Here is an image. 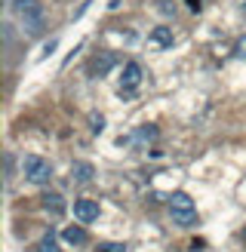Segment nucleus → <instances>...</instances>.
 Masks as SVG:
<instances>
[{"label": "nucleus", "instance_id": "obj_16", "mask_svg": "<svg viewBox=\"0 0 246 252\" xmlns=\"http://www.w3.org/2000/svg\"><path fill=\"white\" fill-rule=\"evenodd\" d=\"M56 46H59V40H49V43L43 46V56H46V53H53V49H56Z\"/></svg>", "mask_w": 246, "mask_h": 252}, {"label": "nucleus", "instance_id": "obj_9", "mask_svg": "<svg viewBox=\"0 0 246 252\" xmlns=\"http://www.w3.org/2000/svg\"><path fill=\"white\" fill-rule=\"evenodd\" d=\"M92 175H95V169H92V163H86V160H77L71 166V182H77V185H90Z\"/></svg>", "mask_w": 246, "mask_h": 252}, {"label": "nucleus", "instance_id": "obj_11", "mask_svg": "<svg viewBox=\"0 0 246 252\" xmlns=\"http://www.w3.org/2000/svg\"><path fill=\"white\" fill-rule=\"evenodd\" d=\"M62 237H65V243H71V246L86 243V231L80 228V224H71V228H65V231H62Z\"/></svg>", "mask_w": 246, "mask_h": 252}, {"label": "nucleus", "instance_id": "obj_10", "mask_svg": "<svg viewBox=\"0 0 246 252\" xmlns=\"http://www.w3.org/2000/svg\"><path fill=\"white\" fill-rule=\"evenodd\" d=\"M43 209L46 212H53V216H62V212H65V197L62 194H43Z\"/></svg>", "mask_w": 246, "mask_h": 252}, {"label": "nucleus", "instance_id": "obj_1", "mask_svg": "<svg viewBox=\"0 0 246 252\" xmlns=\"http://www.w3.org/2000/svg\"><path fill=\"white\" fill-rule=\"evenodd\" d=\"M12 12H16V19L25 25L28 34H40L43 31L46 9H43L40 0H12Z\"/></svg>", "mask_w": 246, "mask_h": 252}, {"label": "nucleus", "instance_id": "obj_18", "mask_svg": "<svg viewBox=\"0 0 246 252\" xmlns=\"http://www.w3.org/2000/svg\"><path fill=\"white\" fill-rule=\"evenodd\" d=\"M243 237H246V231H243Z\"/></svg>", "mask_w": 246, "mask_h": 252}, {"label": "nucleus", "instance_id": "obj_17", "mask_svg": "<svg viewBox=\"0 0 246 252\" xmlns=\"http://www.w3.org/2000/svg\"><path fill=\"white\" fill-rule=\"evenodd\" d=\"M188 6H191V9L197 12V9H200V0H188Z\"/></svg>", "mask_w": 246, "mask_h": 252}, {"label": "nucleus", "instance_id": "obj_3", "mask_svg": "<svg viewBox=\"0 0 246 252\" xmlns=\"http://www.w3.org/2000/svg\"><path fill=\"white\" fill-rule=\"evenodd\" d=\"M22 172H25V179H28L31 185H46L49 179H53V166H49V160L37 157V154H28L22 160Z\"/></svg>", "mask_w": 246, "mask_h": 252}, {"label": "nucleus", "instance_id": "obj_15", "mask_svg": "<svg viewBox=\"0 0 246 252\" xmlns=\"http://www.w3.org/2000/svg\"><path fill=\"white\" fill-rule=\"evenodd\" d=\"M234 56H237V59H246V37H240V40H237V46H234Z\"/></svg>", "mask_w": 246, "mask_h": 252}, {"label": "nucleus", "instance_id": "obj_12", "mask_svg": "<svg viewBox=\"0 0 246 252\" xmlns=\"http://www.w3.org/2000/svg\"><path fill=\"white\" fill-rule=\"evenodd\" d=\"M37 252H62L59 249V240H56V234H46L40 243H37Z\"/></svg>", "mask_w": 246, "mask_h": 252}, {"label": "nucleus", "instance_id": "obj_2", "mask_svg": "<svg viewBox=\"0 0 246 252\" xmlns=\"http://www.w3.org/2000/svg\"><path fill=\"white\" fill-rule=\"evenodd\" d=\"M169 212H172V221L182 224V228H191V224L197 221V206H194V200L184 191H176L169 197Z\"/></svg>", "mask_w": 246, "mask_h": 252}, {"label": "nucleus", "instance_id": "obj_4", "mask_svg": "<svg viewBox=\"0 0 246 252\" xmlns=\"http://www.w3.org/2000/svg\"><path fill=\"white\" fill-rule=\"evenodd\" d=\"M142 65L139 62H126V68H123V77H120V93H129V90H135V86L142 83Z\"/></svg>", "mask_w": 246, "mask_h": 252}, {"label": "nucleus", "instance_id": "obj_14", "mask_svg": "<svg viewBox=\"0 0 246 252\" xmlns=\"http://www.w3.org/2000/svg\"><path fill=\"white\" fill-rule=\"evenodd\" d=\"M90 123H92V132H95V135L105 129V117H102V114H92V117H90Z\"/></svg>", "mask_w": 246, "mask_h": 252}, {"label": "nucleus", "instance_id": "obj_13", "mask_svg": "<svg viewBox=\"0 0 246 252\" xmlns=\"http://www.w3.org/2000/svg\"><path fill=\"white\" fill-rule=\"evenodd\" d=\"M95 252H126V246H123V243H102Z\"/></svg>", "mask_w": 246, "mask_h": 252}, {"label": "nucleus", "instance_id": "obj_6", "mask_svg": "<svg viewBox=\"0 0 246 252\" xmlns=\"http://www.w3.org/2000/svg\"><path fill=\"white\" fill-rule=\"evenodd\" d=\"M114 65H117V56H114V53H102V56H95V59H92L90 74H92V77H105V74L114 68Z\"/></svg>", "mask_w": 246, "mask_h": 252}, {"label": "nucleus", "instance_id": "obj_7", "mask_svg": "<svg viewBox=\"0 0 246 252\" xmlns=\"http://www.w3.org/2000/svg\"><path fill=\"white\" fill-rule=\"evenodd\" d=\"M157 138V126H142V129H135L132 135H126L123 142L126 145H135V148H145V145H151Z\"/></svg>", "mask_w": 246, "mask_h": 252}, {"label": "nucleus", "instance_id": "obj_5", "mask_svg": "<svg viewBox=\"0 0 246 252\" xmlns=\"http://www.w3.org/2000/svg\"><path fill=\"white\" fill-rule=\"evenodd\" d=\"M74 219L80 224H90L98 219V203L95 200H74Z\"/></svg>", "mask_w": 246, "mask_h": 252}, {"label": "nucleus", "instance_id": "obj_8", "mask_svg": "<svg viewBox=\"0 0 246 252\" xmlns=\"http://www.w3.org/2000/svg\"><path fill=\"white\" fill-rule=\"evenodd\" d=\"M172 40H176V37H172V28H166V25H160V28H154L151 34H148V43L157 46V49H169Z\"/></svg>", "mask_w": 246, "mask_h": 252}]
</instances>
